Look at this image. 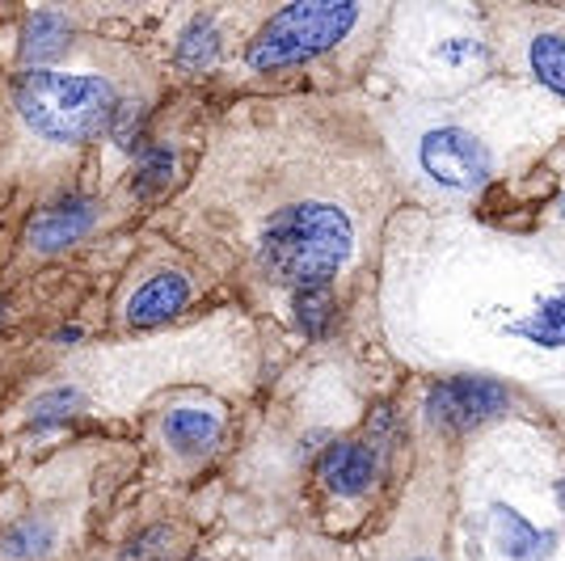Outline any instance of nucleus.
<instances>
[{"label": "nucleus", "instance_id": "1", "mask_svg": "<svg viewBox=\"0 0 565 561\" xmlns=\"http://www.w3.org/2000/svg\"><path fill=\"white\" fill-rule=\"evenodd\" d=\"M354 254V224L351 215L333 203H296L270 215L262 229L258 257L266 275L279 283L321 287L330 283Z\"/></svg>", "mask_w": 565, "mask_h": 561}, {"label": "nucleus", "instance_id": "2", "mask_svg": "<svg viewBox=\"0 0 565 561\" xmlns=\"http://www.w3.org/2000/svg\"><path fill=\"white\" fill-rule=\"evenodd\" d=\"M118 94L106 76L30 68L18 76V115L51 144H85L115 123Z\"/></svg>", "mask_w": 565, "mask_h": 561}, {"label": "nucleus", "instance_id": "3", "mask_svg": "<svg viewBox=\"0 0 565 561\" xmlns=\"http://www.w3.org/2000/svg\"><path fill=\"white\" fill-rule=\"evenodd\" d=\"M363 18L359 4H287L262 25V34L245 51V64L254 72H279L305 64L321 51L338 47Z\"/></svg>", "mask_w": 565, "mask_h": 561}, {"label": "nucleus", "instance_id": "4", "mask_svg": "<svg viewBox=\"0 0 565 561\" xmlns=\"http://www.w3.org/2000/svg\"><path fill=\"white\" fill-rule=\"evenodd\" d=\"M414 165L444 194H472L490 178V148L460 123H435L414 136Z\"/></svg>", "mask_w": 565, "mask_h": 561}, {"label": "nucleus", "instance_id": "5", "mask_svg": "<svg viewBox=\"0 0 565 561\" xmlns=\"http://www.w3.org/2000/svg\"><path fill=\"white\" fill-rule=\"evenodd\" d=\"M507 410H511V393L494 380H477V375L444 380L426 393V422L435 431H448V435L472 431V426L498 419Z\"/></svg>", "mask_w": 565, "mask_h": 561}, {"label": "nucleus", "instance_id": "6", "mask_svg": "<svg viewBox=\"0 0 565 561\" xmlns=\"http://www.w3.org/2000/svg\"><path fill=\"white\" fill-rule=\"evenodd\" d=\"M94 220H97V208L89 199H81V194L55 199L51 208H43L30 220L25 245H30L34 254H60V250H68V245H76L81 236L89 233Z\"/></svg>", "mask_w": 565, "mask_h": 561}, {"label": "nucleus", "instance_id": "7", "mask_svg": "<svg viewBox=\"0 0 565 561\" xmlns=\"http://www.w3.org/2000/svg\"><path fill=\"white\" fill-rule=\"evenodd\" d=\"M490 537L507 561H548V553L557 549V537L548 528H536L527 515H519L507 502L490 507Z\"/></svg>", "mask_w": 565, "mask_h": 561}, {"label": "nucleus", "instance_id": "8", "mask_svg": "<svg viewBox=\"0 0 565 561\" xmlns=\"http://www.w3.org/2000/svg\"><path fill=\"white\" fill-rule=\"evenodd\" d=\"M380 473V456L372 444H359V440H347V444H333L326 456H321V481L330 486L333 494L342 498H354L363 494Z\"/></svg>", "mask_w": 565, "mask_h": 561}, {"label": "nucleus", "instance_id": "9", "mask_svg": "<svg viewBox=\"0 0 565 561\" xmlns=\"http://www.w3.org/2000/svg\"><path fill=\"white\" fill-rule=\"evenodd\" d=\"M190 305V283L182 275H152L148 283H140L127 300V321L131 326H161L169 317H178Z\"/></svg>", "mask_w": 565, "mask_h": 561}, {"label": "nucleus", "instance_id": "10", "mask_svg": "<svg viewBox=\"0 0 565 561\" xmlns=\"http://www.w3.org/2000/svg\"><path fill=\"white\" fill-rule=\"evenodd\" d=\"M161 431H166V444L173 447V452H182V456H203V452L215 447L224 422H220V414L207 410V405H178V410L166 414Z\"/></svg>", "mask_w": 565, "mask_h": 561}, {"label": "nucleus", "instance_id": "11", "mask_svg": "<svg viewBox=\"0 0 565 561\" xmlns=\"http://www.w3.org/2000/svg\"><path fill=\"white\" fill-rule=\"evenodd\" d=\"M72 30L64 22V13L55 9H34L22 25V60L30 68H47L55 55H64Z\"/></svg>", "mask_w": 565, "mask_h": 561}, {"label": "nucleus", "instance_id": "12", "mask_svg": "<svg viewBox=\"0 0 565 561\" xmlns=\"http://www.w3.org/2000/svg\"><path fill=\"white\" fill-rule=\"evenodd\" d=\"M55 544V532H51L47 519H18L4 537H0V558L4 561H30L51 553Z\"/></svg>", "mask_w": 565, "mask_h": 561}, {"label": "nucleus", "instance_id": "13", "mask_svg": "<svg viewBox=\"0 0 565 561\" xmlns=\"http://www.w3.org/2000/svg\"><path fill=\"white\" fill-rule=\"evenodd\" d=\"M527 68L532 76L548 85L553 94L565 97V39L562 34H536L527 43Z\"/></svg>", "mask_w": 565, "mask_h": 561}, {"label": "nucleus", "instance_id": "14", "mask_svg": "<svg viewBox=\"0 0 565 561\" xmlns=\"http://www.w3.org/2000/svg\"><path fill=\"white\" fill-rule=\"evenodd\" d=\"M215 55H220V34H215V25L207 18H199V22H190L182 30V39H178V64L190 72H203L215 64Z\"/></svg>", "mask_w": 565, "mask_h": 561}, {"label": "nucleus", "instance_id": "15", "mask_svg": "<svg viewBox=\"0 0 565 561\" xmlns=\"http://www.w3.org/2000/svg\"><path fill=\"white\" fill-rule=\"evenodd\" d=\"M333 313H338V305H333L330 283H321V287H300V292H296V321H300V329H305L308 338H321V334L333 326Z\"/></svg>", "mask_w": 565, "mask_h": 561}, {"label": "nucleus", "instance_id": "16", "mask_svg": "<svg viewBox=\"0 0 565 561\" xmlns=\"http://www.w3.org/2000/svg\"><path fill=\"white\" fill-rule=\"evenodd\" d=\"M173 148L169 144H152V148H143L140 157V169H136V194H157V190L173 182Z\"/></svg>", "mask_w": 565, "mask_h": 561}, {"label": "nucleus", "instance_id": "17", "mask_svg": "<svg viewBox=\"0 0 565 561\" xmlns=\"http://www.w3.org/2000/svg\"><path fill=\"white\" fill-rule=\"evenodd\" d=\"M81 410V398L72 393V389H51V393H43V398L30 405V426L39 431V426H55V422L72 419Z\"/></svg>", "mask_w": 565, "mask_h": 561}, {"label": "nucleus", "instance_id": "18", "mask_svg": "<svg viewBox=\"0 0 565 561\" xmlns=\"http://www.w3.org/2000/svg\"><path fill=\"white\" fill-rule=\"evenodd\" d=\"M557 507H562V515H565V481H557Z\"/></svg>", "mask_w": 565, "mask_h": 561}, {"label": "nucleus", "instance_id": "19", "mask_svg": "<svg viewBox=\"0 0 565 561\" xmlns=\"http://www.w3.org/2000/svg\"><path fill=\"white\" fill-rule=\"evenodd\" d=\"M0 317H4V305H0Z\"/></svg>", "mask_w": 565, "mask_h": 561}, {"label": "nucleus", "instance_id": "20", "mask_svg": "<svg viewBox=\"0 0 565 561\" xmlns=\"http://www.w3.org/2000/svg\"><path fill=\"white\" fill-rule=\"evenodd\" d=\"M414 561H426V558H414Z\"/></svg>", "mask_w": 565, "mask_h": 561}, {"label": "nucleus", "instance_id": "21", "mask_svg": "<svg viewBox=\"0 0 565 561\" xmlns=\"http://www.w3.org/2000/svg\"><path fill=\"white\" fill-rule=\"evenodd\" d=\"M562 215H565V208H562Z\"/></svg>", "mask_w": 565, "mask_h": 561}]
</instances>
